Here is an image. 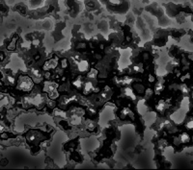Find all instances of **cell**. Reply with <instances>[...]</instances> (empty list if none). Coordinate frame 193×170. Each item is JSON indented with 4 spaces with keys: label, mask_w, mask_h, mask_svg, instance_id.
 Wrapping results in <instances>:
<instances>
[{
    "label": "cell",
    "mask_w": 193,
    "mask_h": 170,
    "mask_svg": "<svg viewBox=\"0 0 193 170\" xmlns=\"http://www.w3.org/2000/svg\"><path fill=\"white\" fill-rule=\"evenodd\" d=\"M88 63L86 62V61H81V62L79 63V65H78V68L80 69L81 71H85V70H87L88 69Z\"/></svg>",
    "instance_id": "277c9868"
},
{
    "label": "cell",
    "mask_w": 193,
    "mask_h": 170,
    "mask_svg": "<svg viewBox=\"0 0 193 170\" xmlns=\"http://www.w3.org/2000/svg\"><path fill=\"white\" fill-rule=\"evenodd\" d=\"M57 63L56 61H54V60H49V61H47V63H45V69H49V68H55L56 67V65H57Z\"/></svg>",
    "instance_id": "7a4b0ae2"
},
{
    "label": "cell",
    "mask_w": 193,
    "mask_h": 170,
    "mask_svg": "<svg viewBox=\"0 0 193 170\" xmlns=\"http://www.w3.org/2000/svg\"><path fill=\"white\" fill-rule=\"evenodd\" d=\"M164 108H165V105H164V103L162 102V101H160L159 103H158V105L157 106V109L158 112H162Z\"/></svg>",
    "instance_id": "8992f818"
},
{
    "label": "cell",
    "mask_w": 193,
    "mask_h": 170,
    "mask_svg": "<svg viewBox=\"0 0 193 170\" xmlns=\"http://www.w3.org/2000/svg\"><path fill=\"white\" fill-rule=\"evenodd\" d=\"M180 139L183 143H187L190 140V137L188 134H186V133H183V134L180 135Z\"/></svg>",
    "instance_id": "3957f363"
},
{
    "label": "cell",
    "mask_w": 193,
    "mask_h": 170,
    "mask_svg": "<svg viewBox=\"0 0 193 170\" xmlns=\"http://www.w3.org/2000/svg\"><path fill=\"white\" fill-rule=\"evenodd\" d=\"M73 86H76V88H80L82 86V83H81V81H79V80H76V81H74L73 82Z\"/></svg>",
    "instance_id": "52a82bcc"
},
{
    "label": "cell",
    "mask_w": 193,
    "mask_h": 170,
    "mask_svg": "<svg viewBox=\"0 0 193 170\" xmlns=\"http://www.w3.org/2000/svg\"><path fill=\"white\" fill-rule=\"evenodd\" d=\"M32 88V81L28 77H21L19 83V88L23 91H27Z\"/></svg>",
    "instance_id": "6da1fadb"
},
{
    "label": "cell",
    "mask_w": 193,
    "mask_h": 170,
    "mask_svg": "<svg viewBox=\"0 0 193 170\" xmlns=\"http://www.w3.org/2000/svg\"><path fill=\"white\" fill-rule=\"evenodd\" d=\"M93 89V86H92L91 83H86L85 85V88H84V91L86 93H88V92H90V90Z\"/></svg>",
    "instance_id": "5b68a950"
}]
</instances>
